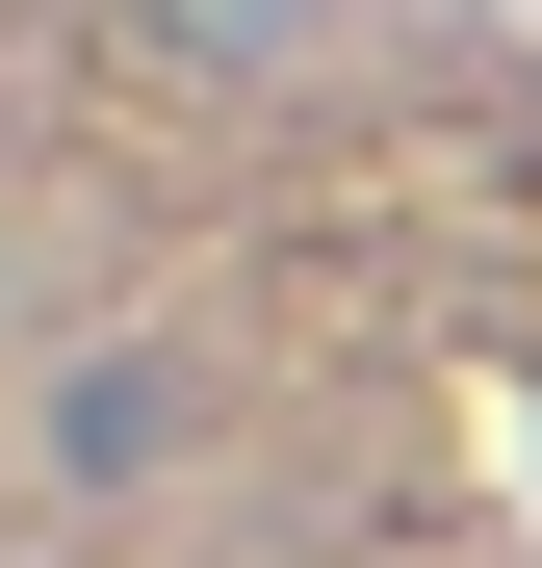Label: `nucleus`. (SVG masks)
I'll use <instances>...</instances> for the list:
<instances>
[{
  "label": "nucleus",
  "instance_id": "2",
  "mask_svg": "<svg viewBox=\"0 0 542 568\" xmlns=\"http://www.w3.org/2000/svg\"><path fill=\"white\" fill-rule=\"evenodd\" d=\"M310 27H336V0H130V52H155V78H207V104L310 78Z\"/></svg>",
  "mask_w": 542,
  "mask_h": 568
},
{
  "label": "nucleus",
  "instance_id": "1",
  "mask_svg": "<svg viewBox=\"0 0 542 568\" xmlns=\"http://www.w3.org/2000/svg\"><path fill=\"white\" fill-rule=\"evenodd\" d=\"M52 465H78V491H155V465H181V362H155V336L52 362Z\"/></svg>",
  "mask_w": 542,
  "mask_h": 568
}]
</instances>
